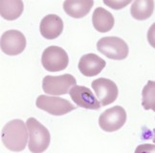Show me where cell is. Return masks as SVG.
<instances>
[{
  "mask_svg": "<svg viewBox=\"0 0 155 153\" xmlns=\"http://www.w3.org/2000/svg\"><path fill=\"white\" fill-rule=\"evenodd\" d=\"M28 128L22 120L15 119L7 122L2 128L1 140L6 148L12 151H22L27 145Z\"/></svg>",
  "mask_w": 155,
  "mask_h": 153,
  "instance_id": "6da1fadb",
  "label": "cell"
},
{
  "mask_svg": "<svg viewBox=\"0 0 155 153\" xmlns=\"http://www.w3.org/2000/svg\"><path fill=\"white\" fill-rule=\"evenodd\" d=\"M29 133L28 146L31 152L38 153L45 151L50 145V132L43 125L35 118H29L26 122Z\"/></svg>",
  "mask_w": 155,
  "mask_h": 153,
  "instance_id": "7a4b0ae2",
  "label": "cell"
},
{
  "mask_svg": "<svg viewBox=\"0 0 155 153\" xmlns=\"http://www.w3.org/2000/svg\"><path fill=\"white\" fill-rule=\"evenodd\" d=\"M97 49L106 57L123 60L128 55V46L124 40L117 37H104L97 42Z\"/></svg>",
  "mask_w": 155,
  "mask_h": 153,
  "instance_id": "3957f363",
  "label": "cell"
},
{
  "mask_svg": "<svg viewBox=\"0 0 155 153\" xmlns=\"http://www.w3.org/2000/svg\"><path fill=\"white\" fill-rule=\"evenodd\" d=\"M75 76L70 74L61 76H45L42 80L43 91L53 96H61L69 93L71 86L76 85Z\"/></svg>",
  "mask_w": 155,
  "mask_h": 153,
  "instance_id": "277c9868",
  "label": "cell"
},
{
  "mask_svg": "<svg viewBox=\"0 0 155 153\" xmlns=\"http://www.w3.org/2000/svg\"><path fill=\"white\" fill-rule=\"evenodd\" d=\"M41 63L45 70L49 72H58L66 69L69 57L65 50L58 46H49L41 57Z\"/></svg>",
  "mask_w": 155,
  "mask_h": 153,
  "instance_id": "5b68a950",
  "label": "cell"
},
{
  "mask_svg": "<svg viewBox=\"0 0 155 153\" xmlns=\"http://www.w3.org/2000/svg\"><path fill=\"white\" fill-rule=\"evenodd\" d=\"M37 107L44 110L54 116H62L76 109V106L71 103L68 99L58 97H51L46 95H40L38 97Z\"/></svg>",
  "mask_w": 155,
  "mask_h": 153,
  "instance_id": "8992f818",
  "label": "cell"
},
{
  "mask_svg": "<svg viewBox=\"0 0 155 153\" xmlns=\"http://www.w3.org/2000/svg\"><path fill=\"white\" fill-rule=\"evenodd\" d=\"M127 122V112L120 105L106 109L99 118V125L105 132H115Z\"/></svg>",
  "mask_w": 155,
  "mask_h": 153,
  "instance_id": "52a82bcc",
  "label": "cell"
},
{
  "mask_svg": "<svg viewBox=\"0 0 155 153\" xmlns=\"http://www.w3.org/2000/svg\"><path fill=\"white\" fill-rule=\"evenodd\" d=\"M92 88L103 106L113 103L119 95L117 84L111 80L100 78L92 81Z\"/></svg>",
  "mask_w": 155,
  "mask_h": 153,
  "instance_id": "ba28073f",
  "label": "cell"
},
{
  "mask_svg": "<svg viewBox=\"0 0 155 153\" xmlns=\"http://www.w3.org/2000/svg\"><path fill=\"white\" fill-rule=\"evenodd\" d=\"M0 46L4 54L8 56H17L26 48L25 36L17 30L6 31L1 36Z\"/></svg>",
  "mask_w": 155,
  "mask_h": 153,
  "instance_id": "9c48e42d",
  "label": "cell"
},
{
  "mask_svg": "<svg viewBox=\"0 0 155 153\" xmlns=\"http://www.w3.org/2000/svg\"><path fill=\"white\" fill-rule=\"evenodd\" d=\"M69 95L78 106L82 108L98 110L102 105L93 92L85 86L74 85L69 90Z\"/></svg>",
  "mask_w": 155,
  "mask_h": 153,
  "instance_id": "30bf717a",
  "label": "cell"
},
{
  "mask_svg": "<svg viewBox=\"0 0 155 153\" xmlns=\"http://www.w3.org/2000/svg\"><path fill=\"white\" fill-rule=\"evenodd\" d=\"M106 65V62L99 56L89 53L83 55L79 61L80 72L85 76H95L103 71Z\"/></svg>",
  "mask_w": 155,
  "mask_h": 153,
  "instance_id": "8fae6325",
  "label": "cell"
},
{
  "mask_svg": "<svg viewBox=\"0 0 155 153\" xmlns=\"http://www.w3.org/2000/svg\"><path fill=\"white\" fill-rule=\"evenodd\" d=\"M41 36L46 39H55L61 34L63 31V21L57 15H45L39 25Z\"/></svg>",
  "mask_w": 155,
  "mask_h": 153,
  "instance_id": "7c38bea8",
  "label": "cell"
},
{
  "mask_svg": "<svg viewBox=\"0 0 155 153\" xmlns=\"http://www.w3.org/2000/svg\"><path fill=\"white\" fill-rule=\"evenodd\" d=\"M92 23L96 30L100 33L109 32L114 26V16L107 10L98 7L95 9L92 15Z\"/></svg>",
  "mask_w": 155,
  "mask_h": 153,
  "instance_id": "4fadbf2b",
  "label": "cell"
},
{
  "mask_svg": "<svg viewBox=\"0 0 155 153\" xmlns=\"http://www.w3.org/2000/svg\"><path fill=\"white\" fill-rule=\"evenodd\" d=\"M94 5L92 0H66L63 2V9L69 16L74 18L84 17Z\"/></svg>",
  "mask_w": 155,
  "mask_h": 153,
  "instance_id": "5bb4252c",
  "label": "cell"
},
{
  "mask_svg": "<svg viewBox=\"0 0 155 153\" xmlns=\"http://www.w3.org/2000/svg\"><path fill=\"white\" fill-rule=\"evenodd\" d=\"M24 10V3L21 0H1L0 15L6 20H15Z\"/></svg>",
  "mask_w": 155,
  "mask_h": 153,
  "instance_id": "9a60e30c",
  "label": "cell"
},
{
  "mask_svg": "<svg viewBox=\"0 0 155 153\" xmlns=\"http://www.w3.org/2000/svg\"><path fill=\"white\" fill-rule=\"evenodd\" d=\"M154 1L152 0H136L130 8V14L137 20H146L152 15Z\"/></svg>",
  "mask_w": 155,
  "mask_h": 153,
  "instance_id": "2e32d148",
  "label": "cell"
},
{
  "mask_svg": "<svg viewBox=\"0 0 155 153\" xmlns=\"http://www.w3.org/2000/svg\"><path fill=\"white\" fill-rule=\"evenodd\" d=\"M142 105L146 110L155 111V81L148 80L143 88Z\"/></svg>",
  "mask_w": 155,
  "mask_h": 153,
  "instance_id": "e0dca14e",
  "label": "cell"
},
{
  "mask_svg": "<svg viewBox=\"0 0 155 153\" xmlns=\"http://www.w3.org/2000/svg\"><path fill=\"white\" fill-rule=\"evenodd\" d=\"M104 3L114 10H121L124 7L127 6L128 4H130V1L129 0H126V1H114V0H112V1H110V0L109 1H106L105 0V1H104Z\"/></svg>",
  "mask_w": 155,
  "mask_h": 153,
  "instance_id": "ac0fdd59",
  "label": "cell"
},
{
  "mask_svg": "<svg viewBox=\"0 0 155 153\" xmlns=\"http://www.w3.org/2000/svg\"><path fill=\"white\" fill-rule=\"evenodd\" d=\"M147 41L150 45L155 49V23H153L147 31Z\"/></svg>",
  "mask_w": 155,
  "mask_h": 153,
  "instance_id": "d6986e66",
  "label": "cell"
},
{
  "mask_svg": "<svg viewBox=\"0 0 155 153\" xmlns=\"http://www.w3.org/2000/svg\"><path fill=\"white\" fill-rule=\"evenodd\" d=\"M155 151V145H142L136 148V152L139 151Z\"/></svg>",
  "mask_w": 155,
  "mask_h": 153,
  "instance_id": "ffe728a7",
  "label": "cell"
},
{
  "mask_svg": "<svg viewBox=\"0 0 155 153\" xmlns=\"http://www.w3.org/2000/svg\"><path fill=\"white\" fill-rule=\"evenodd\" d=\"M152 140H153V142L155 143V128L153 129V139Z\"/></svg>",
  "mask_w": 155,
  "mask_h": 153,
  "instance_id": "44dd1931",
  "label": "cell"
}]
</instances>
